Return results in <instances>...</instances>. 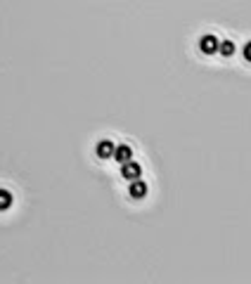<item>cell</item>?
<instances>
[{"label":"cell","instance_id":"7a4b0ae2","mask_svg":"<svg viewBox=\"0 0 251 284\" xmlns=\"http://www.w3.org/2000/svg\"><path fill=\"white\" fill-rule=\"evenodd\" d=\"M218 45H220V38H216L213 34H206V36H201L199 50L206 52V55H216V52H218Z\"/></svg>","mask_w":251,"mask_h":284},{"label":"cell","instance_id":"8992f818","mask_svg":"<svg viewBox=\"0 0 251 284\" xmlns=\"http://www.w3.org/2000/svg\"><path fill=\"white\" fill-rule=\"evenodd\" d=\"M234 50H237V48H234L232 41H220V45H218V52H220L223 57H232Z\"/></svg>","mask_w":251,"mask_h":284},{"label":"cell","instance_id":"277c9868","mask_svg":"<svg viewBox=\"0 0 251 284\" xmlns=\"http://www.w3.org/2000/svg\"><path fill=\"white\" fill-rule=\"evenodd\" d=\"M114 150H116V145L111 140H100L97 147H95V152H97L100 159H111V157H114Z\"/></svg>","mask_w":251,"mask_h":284},{"label":"cell","instance_id":"3957f363","mask_svg":"<svg viewBox=\"0 0 251 284\" xmlns=\"http://www.w3.org/2000/svg\"><path fill=\"white\" fill-rule=\"evenodd\" d=\"M128 194H131L133 199H143V197H147V183H145L143 178H138V180H131Z\"/></svg>","mask_w":251,"mask_h":284},{"label":"cell","instance_id":"52a82bcc","mask_svg":"<svg viewBox=\"0 0 251 284\" xmlns=\"http://www.w3.org/2000/svg\"><path fill=\"white\" fill-rule=\"evenodd\" d=\"M12 206V194L8 190H0V211H8Z\"/></svg>","mask_w":251,"mask_h":284},{"label":"cell","instance_id":"5b68a950","mask_svg":"<svg viewBox=\"0 0 251 284\" xmlns=\"http://www.w3.org/2000/svg\"><path fill=\"white\" fill-rule=\"evenodd\" d=\"M114 159H116L118 164L131 161V159H133V147H131V145H118L116 150H114Z\"/></svg>","mask_w":251,"mask_h":284},{"label":"cell","instance_id":"6da1fadb","mask_svg":"<svg viewBox=\"0 0 251 284\" xmlns=\"http://www.w3.org/2000/svg\"><path fill=\"white\" fill-rule=\"evenodd\" d=\"M121 176L131 183V180H138V178H143V166L140 164H135L133 159L126 161V164H121Z\"/></svg>","mask_w":251,"mask_h":284},{"label":"cell","instance_id":"ba28073f","mask_svg":"<svg viewBox=\"0 0 251 284\" xmlns=\"http://www.w3.org/2000/svg\"><path fill=\"white\" fill-rule=\"evenodd\" d=\"M242 55H244V59H246V62H251V41L246 43V45H244V50H242Z\"/></svg>","mask_w":251,"mask_h":284}]
</instances>
